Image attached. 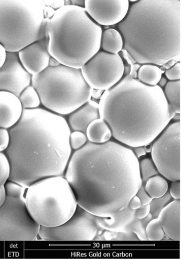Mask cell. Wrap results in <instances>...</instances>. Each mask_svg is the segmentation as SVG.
I'll return each instance as SVG.
<instances>
[{"label":"cell","mask_w":181,"mask_h":259,"mask_svg":"<svg viewBox=\"0 0 181 259\" xmlns=\"http://www.w3.org/2000/svg\"><path fill=\"white\" fill-rule=\"evenodd\" d=\"M124 48L138 64L163 65L180 57V0H138L117 25Z\"/></svg>","instance_id":"4"},{"label":"cell","mask_w":181,"mask_h":259,"mask_svg":"<svg viewBox=\"0 0 181 259\" xmlns=\"http://www.w3.org/2000/svg\"><path fill=\"white\" fill-rule=\"evenodd\" d=\"M129 8L128 0H85L84 9L99 25L112 26L125 18Z\"/></svg>","instance_id":"13"},{"label":"cell","mask_w":181,"mask_h":259,"mask_svg":"<svg viewBox=\"0 0 181 259\" xmlns=\"http://www.w3.org/2000/svg\"><path fill=\"white\" fill-rule=\"evenodd\" d=\"M101 235L106 241L139 240L136 235L131 231L125 232H115L104 230Z\"/></svg>","instance_id":"29"},{"label":"cell","mask_w":181,"mask_h":259,"mask_svg":"<svg viewBox=\"0 0 181 259\" xmlns=\"http://www.w3.org/2000/svg\"><path fill=\"white\" fill-rule=\"evenodd\" d=\"M10 173L9 160L4 152H0V185H4L9 181Z\"/></svg>","instance_id":"31"},{"label":"cell","mask_w":181,"mask_h":259,"mask_svg":"<svg viewBox=\"0 0 181 259\" xmlns=\"http://www.w3.org/2000/svg\"><path fill=\"white\" fill-rule=\"evenodd\" d=\"M100 118L98 104L89 100L84 105L70 114L68 124L74 132L86 134L89 124Z\"/></svg>","instance_id":"19"},{"label":"cell","mask_w":181,"mask_h":259,"mask_svg":"<svg viewBox=\"0 0 181 259\" xmlns=\"http://www.w3.org/2000/svg\"><path fill=\"white\" fill-rule=\"evenodd\" d=\"M6 197L7 194L5 185H0V207H1L5 202Z\"/></svg>","instance_id":"40"},{"label":"cell","mask_w":181,"mask_h":259,"mask_svg":"<svg viewBox=\"0 0 181 259\" xmlns=\"http://www.w3.org/2000/svg\"><path fill=\"white\" fill-rule=\"evenodd\" d=\"M134 148V152H133L137 157L139 158L142 156L145 155L146 154V151L143 147H139Z\"/></svg>","instance_id":"41"},{"label":"cell","mask_w":181,"mask_h":259,"mask_svg":"<svg viewBox=\"0 0 181 259\" xmlns=\"http://www.w3.org/2000/svg\"><path fill=\"white\" fill-rule=\"evenodd\" d=\"M136 196H137L140 199L142 205H149L151 202L153 200V199L150 197L145 190L143 184L137 191Z\"/></svg>","instance_id":"35"},{"label":"cell","mask_w":181,"mask_h":259,"mask_svg":"<svg viewBox=\"0 0 181 259\" xmlns=\"http://www.w3.org/2000/svg\"><path fill=\"white\" fill-rule=\"evenodd\" d=\"M7 56V51L5 47L0 44V68L4 65Z\"/></svg>","instance_id":"39"},{"label":"cell","mask_w":181,"mask_h":259,"mask_svg":"<svg viewBox=\"0 0 181 259\" xmlns=\"http://www.w3.org/2000/svg\"><path fill=\"white\" fill-rule=\"evenodd\" d=\"M9 131L4 153L10 164L9 181L27 189L41 180L65 176L72 149L71 129L64 117L42 108L23 109Z\"/></svg>","instance_id":"2"},{"label":"cell","mask_w":181,"mask_h":259,"mask_svg":"<svg viewBox=\"0 0 181 259\" xmlns=\"http://www.w3.org/2000/svg\"><path fill=\"white\" fill-rule=\"evenodd\" d=\"M49 7L37 0H0V44L18 52L47 36Z\"/></svg>","instance_id":"6"},{"label":"cell","mask_w":181,"mask_h":259,"mask_svg":"<svg viewBox=\"0 0 181 259\" xmlns=\"http://www.w3.org/2000/svg\"><path fill=\"white\" fill-rule=\"evenodd\" d=\"M102 28L83 8L65 5L48 19V51L60 64L81 69L100 50Z\"/></svg>","instance_id":"5"},{"label":"cell","mask_w":181,"mask_h":259,"mask_svg":"<svg viewBox=\"0 0 181 259\" xmlns=\"http://www.w3.org/2000/svg\"><path fill=\"white\" fill-rule=\"evenodd\" d=\"M172 197L169 192H167L165 195L160 198L153 199L149 205L150 213L154 218H157L162 210L170 202Z\"/></svg>","instance_id":"30"},{"label":"cell","mask_w":181,"mask_h":259,"mask_svg":"<svg viewBox=\"0 0 181 259\" xmlns=\"http://www.w3.org/2000/svg\"><path fill=\"white\" fill-rule=\"evenodd\" d=\"M31 84L44 107L60 115L70 114L84 105L91 99L94 90L85 81L81 69L62 64L48 67L32 76Z\"/></svg>","instance_id":"7"},{"label":"cell","mask_w":181,"mask_h":259,"mask_svg":"<svg viewBox=\"0 0 181 259\" xmlns=\"http://www.w3.org/2000/svg\"><path fill=\"white\" fill-rule=\"evenodd\" d=\"M164 93L170 113L175 115L180 113V80L169 81Z\"/></svg>","instance_id":"22"},{"label":"cell","mask_w":181,"mask_h":259,"mask_svg":"<svg viewBox=\"0 0 181 259\" xmlns=\"http://www.w3.org/2000/svg\"><path fill=\"white\" fill-rule=\"evenodd\" d=\"M152 149V160L159 174L170 181L180 180V122L162 132Z\"/></svg>","instance_id":"10"},{"label":"cell","mask_w":181,"mask_h":259,"mask_svg":"<svg viewBox=\"0 0 181 259\" xmlns=\"http://www.w3.org/2000/svg\"><path fill=\"white\" fill-rule=\"evenodd\" d=\"M136 219L135 210L129 205L122 210L107 217H98L97 222L100 228L103 230L115 232H125L131 231L130 225Z\"/></svg>","instance_id":"18"},{"label":"cell","mask_w":181,"mask_h":259,"mask_svg":"<svg viewBox=\"0 0 181 259\" xmlns=\"http://www.w3.org/2000/svg\"><path fill=\"white\" fill-rule=\"evenodd\" d=\"M162 75V70L156 65L144 64L138 70L137 79L146 85L156 86L158 85Z\"/></svg>","instance_id":"23"},{"label":"cell","mask_w":181,"mask_h":259,"mask_svg":"<svg viewBox=\"0 0 181 259\" xmlns=\"http://www.w3.org/2000/svg\"><path fill=\"white\" fill-rule=\"evenodd\" d=\"M167 82L168 81L167 78L165 77L162 76L158 83L159 84V85H159L161 88L164 87H165Z\"/></svg>","instance_id":"44"},{"label":"cell","mask_w":181,"mask_h":259,"mask_svg":"<svg viewBox=\"0 0 181 259\" xmlns=\"http://www.w3.org/2000/svg\"><path fill=\"white\" fill-rule=\"evenodd\" d=\"M150 213V207L149 205H142L135 210V215L138 219H142L146 218Z\"/></svg>","instance_id":"37"},{"label":"cell","mask_w":181,"mask_h":259,"mask_svg":"<svg viewBox=\"0 0 181 259\" xmlns=\"http://www.w3.org/2000/svg\"><path fill=\"white\" fill-rule=\"evenodd\" d=\"M148 240L159 241L165 237V233L158 218H154L148 224L146 230Z\"/></svg>","instance_id":"26"},{"label":"cell","mask_w":181,"mask_h":259,"mask_svg":"<svg viewBox=\"0 0 181 259\" xmlns=\"http://www.w3.org/2000/svg\"><path fill=\"white\" fill-rule=\"evenodd\" d=\"M169 193L175 200L180 199V181H173L171 185Z\"/></svg>","instance_id":"36"},{"label":"cell","mask_w":181,"mask_h":259,"mask_svg":"<svg viewBox=\"0 0 181 259\" xmlns=\"http://www.w3.org/2000/svg\"><path fill=\"white\" fill-rule=\"evenodd\" d=\"M49 39L46 38L29 45L18 52L25 70L32 76L38 75L49 67L51 55L48 51Z\"/></svg>","instance_id":"15"},{"label":"cell","mask_w":181,"mask_h":259,"mask_svg":"<svg viewBox=\"0 0 181 259\" xmlns=\"http://www.w3.org/2000/svg\"><path fill=\"white\" fill-rule=\"evenodd\" d=\"M143 186L145 190L153 199L163 197L168 190L167 181L164 177L159 175L149 178Z\"/></svg>","instance_id":"24"},{"label":"cell","mask_w":181,"mask_h":259,"mask_svg":"<svg viewBox=\"0 0 181 259\" xmlns=\"http://www.w3.org/2000/svg\"><path fill=\"white\" fill-rule=\"evenodd\" d=\"M32 76L24 68L18 52H8L4 66L0 68V91L11 92L19 97L32 84Z\"/></svg>","instance_id":"14"},{"label":"cell","mask_w":181,"mask_h":259,"mask_svg":"<svg viewBox=\"0 0 181 259\" xmlns=\"http://www.w3.org/2000/svg\"><path fill=\"white\" fill-rule=\"evenodd\" d=\"M64 177L78 205L103 218L127 207L142 185L138 158L128 147L112 141L88 142L76 151Z\"/></svg>","instance_id":"1"},{"label":"cell","mask_w":181,"mask_h":259,"mask_svg":"<svg viewBox=\"0 0 181 259\" xmlns=\"http://www.w3.org/2000/svg\"><path fill=\"white\" fill-rule=\"evenodd\" d=\"M18 98L23 109L38 108L41 104L39 94L32 84L26 88Z\"/></svg>","instance_id":"25"},{"label":"cell","mask_w":181,"mask_h":259,"mask_svg":"<svg viewBox=\"0 0 181 259\" xmlns=\"http://www.w3.org/2000/svg\"><path fill=\"white\" fill-rule=\"evenodd\" d=\"M25 201L34 220L46 228L64 224L78 207L74 191L64 176L47 178L30 185Z\"/></svg>","instance_id":"8"},{"label":"cell","mask_w":181,"mask_h":259,"mask_svg":"<svg viewBox=\"0 0 181 259\" xmlns=\"http://www.w3.org/2000/svg\"><path fill=\"white\" fill-rule=\"evenodd\" d=\"M71 4L69 5H73L81 8H84L85 7V1H71Z\"/></svg>","instance_id":"43"},{"label":"cell","mask_w":181,"mask_h":259,"mask_svg":"<svg viewBox=\"0 0 181 259\" xmlns=\"http://www.w3.org/2000/svg\"><path fill=\"white\" fill-rule=\"evenodd\" d=\"M165 74L166 78L169 80V81H176L180 80V63L177 62L170 68L167 69L165 72Z\"/></svg>","instance_id":"33"},{"label":"cell","mask_w":181,"mask_h":259,"mask_svg":"<svg viewBox=\"0 0 181 259\" xmlns=\"http://www.w3.org/2000/svg\"><path fill=\"white\" fill-rule=\"evenodd\" d=\"M153 219V215L150 213L144 219L136 218L130 225V230L136 235L139 240L148 241L146 235V230L148 224Z\"/></svg>","instance_id":"27"},{"label":"cell","mask_w":181,"mask_h":259,"mask_svg":"<svg viewBox=\"0 0 181 259\" xmlns=\"http://www.w3.org/2000/svg\"><path fill=\"white\" fill-rule=\"evenodd\" d=\"M69 142L71 149L77 151L87 144L88 139L85 134L80 132H74L70 134Z\"/></svg>","instance_id":"32"},{"label":"cell","mask_w":181,"mask_h":259,"mask_svg":"<svg viewBox=\"0 0 181 259\" xmlns=\"http://www.w3.org/2000/svg\"><path fill=\"white\" fill-rule=\"evenodd\" d=\"M60 64L56 60L55 58L51 57L49 62V67H56L59 66Z\"/></svg>","instance_id":"42"},{"label":"cell","mask_w":181,"mask_h":259,"mask_svg":"<svg viewBox=\"0 0 181 259\" xmlns=\"http://www.w3.org/2000/svg\"><path fill=\"white\" fill-rule=\"evenodd\" d=\"M10 142L9 129L0 127V152H4L7 149Z\"/></svg>","instance_id":"34"},{"label":"cell","mask_w":181,"mask_h":259,"mask_svg":"<svg viewBox=\"0 0 181 259\" xmlns=\"http://www.w3.org/2000/svg\"><path fill=\"white\" fill-rule=\"evenodd\" d=\"M6 199L0 207V241H30L39 236L41 226L30 215L25 201L26 189L8 181Z\"/></svg>","instance_id":"9"},{"label":"cell","mask_w":181,"mask_h":259,"mask_svg":"<svg viewBox=\"0 0 181 259\" xmlns=\"http://www.w3.org/2000/svg\"><path fill=\"white\" fill-rule=\"evenodd\" d=\"M100 48L103 51L118 54L124 48V40L120 32L117 29L109 28L102 31Z\"/></svg>","instance_id":"21"},{"label":"cell","mask_w":181,"mask_h":259,"mask_svg":"<svg viewBox=\"0 0 181 259\" xmlns=\"http://www.w3.org/2000/svg\"><path fill=\"white\" fill-rule=\"evenodd\" d=\"M165 234L171 240H180V201L170 202L160 212L158 217Z\"/></svg>","instance_id":"17"},{"label":"cell","mask_w":181,"mask_h":259,"mask_svg":"<svg viewBox=\"0 0 181 259\" xmlns=\"http://www.w3.org/2000/svg\"><path fill=\"white\" fill-rule=\"evenodd\" d=\"M23 108L18 97L6 91H0V127L10 129L20 119Z\"/></svg>","instance_id":"16"},{"label":"cell","mask_w":181,"mask_h":259,"mask_svg":"<svg viewBox=\"0 0 181 259\" xmlns=\"http://www.w3.org/2000/svg\"><path fill=\"white\" fill-rule=\"evenodd\" d=\"M97 219L78 205L73 215L64 224L53 228L41 226L39 236L45 241H93L102 229Z\"/></svg>","instance_id":"11"},{"label":"cell","mask_w":181,"mask_h":259,"mask_svg":"<svg viewBox=\"0 0 181 259\" xmlns=\"http://www.w3.org/2000/svg\"><path fill=\"white\" fill-rule=\"evenodd\" d=\"M98 108L112 136L132 148L153 142L174 117L162 88L146 85L130 75L105 91Z\"/></svg>","instance_id":"3"},{"label":"cell","mask_w":181,"mask_h":259,"mask_svg":"<svg viewBox=\"0 0 181 259\" xmlns=\"http://www.w3.org/2000/svg\"><path fill=\"white\" fill-rule=\"evenodd\" d=\"M85 134L89 142L96 144H104L110 141L112 137L110 127L101 118L90 123Z\"/></svg>","instance_id":"20"},{"label":"cell","mask_w":181,"mask_h":259,"mask_svg":"<svg viewBox=\"0 0 181 259\" xmlns=\"http://www.w3.org/2000/svg\"><path fill=\"white\" fill-rule=\"evenodd\" d=\"M139 169L142 184L150 178L159 175L153 161L150 158H144L139 163Z\"/></svg>","instance_id":"28"},{"label":"cell","mask_w":181,"mask_h":259,"mask_svg":"<svg viewBox=\"0 0 181 259\" xmlns=\"http://www.w3.org/2000/svg\"><path fill=\"white\" fill-rule=\"evenodd\" d=\"M128 205L131 209L134 210H136L142 206L140 199L136 195L132 198Z\"/></svg>","instance_id":"38"},{"label":"cell","mask_w":181,"mask_h":259,"mask_svg":"<svg viewBox=\"0 0 181 259\" xmlns=\"http://www.w3.org/2000/svg\"><path fill=\"white\" fill-rule=\"evenodd\" d=\"M87 83L93 90L106 91L122 80L123 60L118 54L99 51L81 69Z\"/></svg>","instance_id":"12"}]
</instances>
